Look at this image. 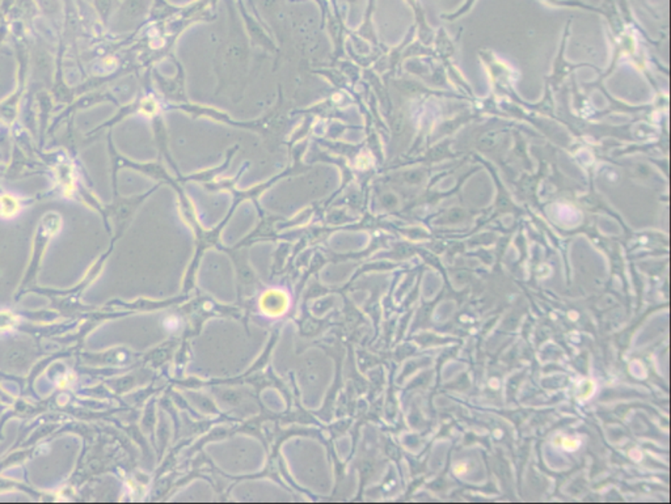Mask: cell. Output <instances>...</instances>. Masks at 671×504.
Here are the masks:
<instances>
[{
	"instance_id": "7a4b0ae2",
	"label": "cell",
	"mask_w": 671,
	"mask_h": 504,
	"mask_svg": "<svg viewBox=\"0 0 671 504\" xmlns=\"http://www.w3.org/2000/svg\"><path fill=\"white\" fill-rule=\"evenodd\" d=\"M17 322V317L12 313H0V332L14 328Z\"/></svg>"
},
{
	"instance_id": "6da1fadb",
	"label": "cell",
	"mask_w": 671,
	"mask_h": 504,
	"mask_svg": "<svg viewBox=\"0 0 671 504\" xmlns=\"http://www.w3.org/2000/svg\"><path fill=\"white\" fill-rule=\"evenodd\" d=\"M20 212H21V203L15 195L12 194L0 195V218L9 220V219L16 218Z\"/></svg>"
},
{
	"instance_id": "3957f363",
	"label": "cell",
	"mask_w": 671,
	"mask_h": 504,
	"mask_svg": "<svg viewBox=\"0 0 671 504\" xmlns=\"http://www.w3.org/2000/svg\"><path fill=\"white\" fill-rule=\"evenodd\" d=\"M562 447L567 448V449H569V451H573V449H576V448L579 446V443L577 440H571V439H567V437L562 439Z\"/></svg>"
},
{
	"instance_id": "277c9868",
	"label": "cell",
	"mask_w": 671,
	"mask_h": 504,
	"mask_svg": "<svg viewBox=\"0 0 671 504\" xmlns=\"http://www.w3.org/2000/svg\"><path fill=\"white\" fill-rule=\"evenodd\" d=\"M455 471H456V474H463V473H466V465H463V466L459 465V466L455 469Z\"/></svg>"
}]
</instances>
